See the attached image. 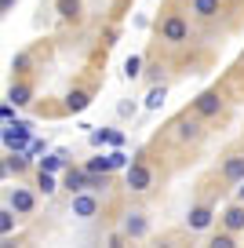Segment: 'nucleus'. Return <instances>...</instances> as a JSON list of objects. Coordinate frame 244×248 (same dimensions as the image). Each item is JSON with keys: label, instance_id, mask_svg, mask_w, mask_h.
Listing matches in <instances>:
<instances>
[{"label": "nucleus", "instance_id": "obj_1", "mask_svg": "<svg viewBox=\"0 0 244 248\" xmlns=\"http://www.w3.org/2000/svg\"><path fill=\"white\" fill-rule=\"evenodd\" d=\"M30 142H33V124L30 121L4 124V146L8 150H30Z\"/></svg>", "mask_w": 244, "mask_h": 248}, {"label": "nucleus", "instance_id": "obj_2", "mask_svg": "<svg viewBox=\"0 0 244 248\" xmlns=\"http://www.w3.org/2000/svg\"><path fill=\"white\" fill-rule=\"evenodd\" d=\"M124 171H128V186L135 190V194H146V190L153 186V171H150V164H142V161H131Z\"/></svg>", "mask_w": 244, "mask_h": 248}, {"label": "nucleus", "instance_id": "obj_3", "mask_svg": "<svg viewBox=\"0 0 244 248\" xmlns=\"http://www.w3.org/2000/svg\"><path fill=\"white\" fill-rule=\"evenodd\" d=\"M186 37H190V26H186V18H179V15L164 18V26H160V40H168V44H183Z\"/></svg>", "mask_w": 244, "mask_h": 248}, {"label": "nucleus", "instance_id": "obj_4", "mask_svg": "<svg viewBox=\"0 0 244 248\" xmlns=\"http://www.w3.org/2000/svg\"><path fill=\"white\" fill-rule=\"evenodd\" d=\"M193 109H197L200 117H219V109H222L219 92H200L197 99H193Z\"/></svg>", "mask_w": 244, "mask_h": 248}, {"label": "nucleus", "instance_id": "obj_5", "mask_svg": "<svg viewBox=\"0 0 244 248\" xmlns=\"http://www.w3.org/2000/svg\"><path fill=\"white\" fill-rule=\"evenodd\" d=\"M69 212H73L76 219H92L95 212H99V201H95L92 194H84V190H80V194H73V204H69Z\"/></svg>", "mask_w": 244, "mask_h": 248}, {"label": "nucleus", "instance_id": "obj_6", "mask_svg": "<svg viewBox=\"0 0 244 248\" xmlns=\"http://www.w3.org/2000/svg\"><path fill=\"white\" fill-rule=\"evenodd\" d=\"M124 233H128V237H146V233H150V219L142 216V212H128V216H124Z\"/></svg>", "mask_w": 244, "mask_h": 248}, {"label": "nucleus", "instance_id": "obj_7", "mask_svg": "<svg viewBox=\"0 0 244 248\" xmlns=\"http://www.w3.org/2000/svg\"><path fill=\"white\" fill-rule=\"evenodd\" d=\"M8 204H11L15 212H18V216H30V212H33V204H37V201H33V194H30V190L15 186V190L8 194Z\"/></svg>", "mask_w": 244, "mask_h": 248}, {"label": "nucleus", "instance_id": "obj_8", "mask_svg": "<svg viewBox=\"0 0 244 248\" xmlns=\"http://www.w3.org/2000/svg\"><path fill=\"white\" fill-rule=\"evenodd\" d=\"M212 219H215V212L208 208V204H197V208H190V216H186V226H190V230H208Z\"/></svg>", "mask_w": 244, "mask_h": 248}, {"label": "nucleus", "instance_id": "obj_9", "mask_svg": "<svg viewBox=\"0 0 244 248\" xmlns=\"http://www.w3.org/2000/svg\"><path fill=\"white\" fill-rule=\"evenodd\" d=\"M222 226H226V230H233V233L244 230V204H241V201L229 204V208L222 212Z\"/></svg>", "mask_w": 244, "mask_h": 248}, {"label": "nucleus", "instance_id": "obj_10", "mask_svg": "<svg viewBox=\"0 0 244 248\" xmlns=\"http://www.w3.org/2000/svg\"><path fill=\"white\" fill-rule=\"evenodd\" d=\"M62 186H66L69 194H80V190H88V168H69L66 179H62Z\"/></svg>", "mask_w": 244, "mask_h": 248}, {"label": "nucleus", "instance_id": "obj_11", "mask_svg": "<svg viewBox=\"0 0 244 248\" xmlns=\"http://www.w3.org/2000/svg\"><path fill=\"white\" fill-rule=\"evenodd\" d=\"M88 139H92V146H102V142H109V146H124V135L121 132H109V128H95Z\"/></svg>", "mask_w": 244, "mask_h": 248}, {"label": "nucleus", "instance_id": "obj_12", "mask_svg": "<svg viewBox=\"0 0 244 248\" xmlns=\"http://www.w3.org/2000/svg\"><path fill=\"white\" fill-rule=\"evenodd\" d=\"M222 179L226 183H244V157H229L222 164Z\"/></svg>", "mask_w": 244, "mask_h": 248}, {"label": "nucleus", "instance_id": "obj_13", "mask_svg": "<svg viewBox=\"0 0 244 248\" xmlns=\"http://www.w3.org/2000/svg\"><path fill=\"white\" fill-rule=\"evenodd\" d=\"M88 106H92V95L88 92H69L66 95V109L69 113H80V109H88Z\"/></svg>", "mask_w": 244, "mask_h": 248}, {"label": "nucleus", "instance_id": "obj_14", "mask_svg": "<svg viewBox=\"0 0 244 248\" xmlns=\"http://www.w3.org/2000/svg\"><path fill=\"white\" fill-rule=\"evenodd\" d=\"M40 168L44 171H62V168H69V157L59 150V154H51V157H40Z\"/></svg>", "mask_w": 244, "mask_h": 248}, {"label": "nucleus", "instance_id": "obj_15", "mask_svg": "<svg viewBox=\"0 0 244 248\" xmlns=\"http://www.w3.org/2000/svg\"><path fill=\"white\" fill-rule=\"evenodd\" d=\"M37 186H40V194H44V197H51L55 190H59V179H55V171H44V168H40Z\"/></svg>", "mask_w": 244, "mask_h": 248}, {"label": "nucleus", "instance_id": "obj_16", "mask_svg": "<svg viewBox=\"0 0 244 248\" xmlns=\"http://www.w3.org/2000/svg\"><path fill=\"white\" fill-rule=\"evenodd\" d=\"M175 128H179V139H186V142H190V139H200V124L190 121V117H186V121H179Z\"/></svg>", "mask_w": 244, "mask_h": 248}, {"label": "nucleus", "instance_id": "obj_17", "mask_svg": "<svg viewBox=\"0 0 244 248\" xmlns=\"http://www.w3.org/2000/svg\"><path fill=\"white\" fill-rule=\"evenodd\" d=\"M84 168H88V171H102V175L117 171V168H113V157H109V154H106V157H92V161H88Z\"/></svg>", "mask_w": 244, "mask_h": 248}, {"label": "nucleus", "instance_id": "obj_18", "mask_svg": "<svg viewBox=\"0 0 244 248\" xmlns=\"http://www.w3.org/2000/svg\"><path fill=\"white\" fill-rule=\"evenodd\" d=\"M8 99L15 102V106H30L33 92H30V88H26V84H15V88H11V92H8Z\"/></svg>", "mask_w": 244, "mask_h": 248}, {"label": "nucleus", "instance_id": "obj_19", "mask_svg": "<svg viewBox=\"0 0 244 248\" xmlns=\"http://www.w3.org/2000/svg\"><path fill=\"white\" fill-rule=\"evenodd\" d=\"M193 11L200 18H212V15H219V0H193Z\"/></svg>", "mask_w": 244, "mask_h": 248}, {"label": "nucleus", "instance_id": "obj_20", "mask_svg": "<svg viewBox=\"0 0 244 248\" xmlns=\"http://www.w3.org/2000/svg\"><path fill=\"white\" fill-rule=\"evenodd\" d=\"M55 8H59L62 18H80V0H59Z\"/></svg>", "mask_w": 244, "mask_h": 248}, {"label": "nucleus", "instance_id": "obj_21", "mask_svg": "<svg viewBox=\"0 0 244 248\" xmlns=\"http://www.w3.org/2000/svg\"><path fill=\"white\" fill-rule=\"evenodd\" d=\"M164 99H168L164 88H150V95H146V109H160V106H164Z\"/></svg>", "mask_w": 244, "mask_h": 248}, {"label": "nucleus", "instance_id": "obj_22", "mask_svg": "<svg viewBox=\"0 0 244 248\" xmlns=\"http://www.w3.org/2000/svg\"><path fill=\"white\" fill-rule=\"evenodd\" d=\"M11 230H15V208H11V204H8V208L0 212V233H4V237H8Z\"/></svg>", "mask_w": 244, "mask_h": 248}, {"label": "nucleus", "instance_id": "obj_23", "mask_svg": "<svg viewBox=\"0 0 244 248\" xmlns=\"http://www.w3.org/2000/svg\"><path fill=\"white\" fill-rule=\"evenodd\" d=\"M212 248H237V241H233V230H226V233H215L212 241H208Z\"/></svg>", "mask_w": 244, "mask_h": 248}, {"label": "nucleus", "instance_id": "obj_24", "mask_svg": "<svg viewBox=\"0 0 244 248\" xmlns=\"http://www.w3.org/2000/svg\"><path fill=\"white\" fill-rule=\"evenodd\" d=\"M124 73H128V77H131V80H135V77H138V73H142V59H138V55H131V59H128V62H124Z\"/></svg>", "mask_w": 244, "mask_h": 248}, {"label": "nucleus", "instance_id": "obj_25", "mask_svg": "<svg viewBox=\"0 0 244 248\" xmlns=\"http://www.w3.org/2000/svg\"><path fill=\"white\" fill-rule=\"evenodd\" d=\"M109 157H113V168H128V164H131V161H128V154H124L121 146H117V150H113Z\"/></svg>", "mask_w": 244, "mask_h": 248}, {"label": "nucleus", "instance_id": "obj_26", "mask_svg": "<svg viewBox=\"0 0 244 248\" xmlns=\"http://www.w3.org/2000/svg\"><path fill=\"white\" fill-rule=\"evenodd\" d=\"M0 121H4V124H11V121H15V102H4V109H0Z\"/></svg>", "mask_w": 244, "mask_h": 248}, {"label": "nucleus", "instance_id": "obj_27", "mask_svg": "<svg viewBox=\"0 0 244 248\" xmlns=\"http://www.w3.org/2000/svg\"><path fill=\"white\" fill-rule=\"evenodd\" d=\"M44 150H47V142H44V139H33V142H30V157H40Z\"/></svg>", "mask_w": 244, "mask_h": 248}, {"label": "nucleus", "instance_id": "obj_28", "mask_svg": "<svg viewBox=\"0 0 244 248\" xmlns=\"http://www.w3.org/2000/svg\"><path fill=\"white\" fill-rule=\"evenodd\" d=\"M26 66H30V55H15L11 59V70H26Z\"/></svg>", "mask_w": 244, "mask_h": 248}, {"label": "nucleus", "instance_id": "obj_29", "mask_svg": "<svg viewBox=\"0 0 244 248\" xmlns=\"http://www.w3.org/2000/svg\"><path fill=\"white\" fill-rule=\"evenodd\" d=\"M237 201H241V204H244V183H241V186H237Z\"/></svg>", "mask_w": 244, "mask_h": 248}, {"label": "nucleus", "instance_id": "obj_30", "mask_svg": "<svg viewBox=\"0 0 244 248\" xmlns=\"http://www.w3.org/2000/svg\"><path fill=\"white\" fill-rule=\"evenodd\" d=\"M11 4H15V0H0V8H4V11H11Z\"/></svg>", "mask_w": 244, "mask_h": 248}]
</instances>
